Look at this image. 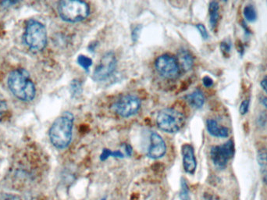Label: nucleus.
Returning <instances> with one entry per match:
<instances>
[{
    "label": "nucleus",
    "instance_id": "2f4dec72",
    "mask_svg": "<svg viewBox=\"0 0 267 200\" xmlns=\"http://www.w3.org/2000/svg\"><path fill=\"white\" fill-rule=\"evenodd\" d=\"M262 102H263V104L264 105L266 108L267 109V97H264L262 100Z\"/></svg>",
    "mask_w": 267,
    "mask_h": 200
},
{
    "label": "nucleus",
    "instance_id": "dca6fc26",
    "mask_svg": "<svg viewBox=\"0 0 267 200\" xmlns=\"http://www.w3.org/2000/svg\"><path fill=\"white\" fill-rule=\"evenodd\" d=\"M243 14L246 20L249 22L255 21L257 18L256 11H255L253 6H251V5H248L244 8Z\"/></svg>",
    "mask_w": 267,
    "mask_h": 200
},
{
    "label": "nucleus",
    "instance_id": "412c9836",
    "mask_svg": "<svg viewBox=\"0 0 267 200\" xmlns=\"http://www.w3.org/2000/svg\"><path fill=\"white\" fill-rule=\"evenodd\" d=\"M249 109V101L248 100H244L240 105L239 112L242 115L247 114Z\"/></svg>",
    "mask_w": 267,
    "mask_h": 200
},
{
    "label": "nucleus",
    "instance_id": "7c9ffc66",
    "mask_svg": "<svg viewBox=\"0 0 267 200\" xmlns=\"http://www.w3.org/2000/svg\"><path fill=\"white\" fill-rule=\"evenodd\" d=\"M263 180L266 184H267V170L263 173Z\"/></svg>",
    "mask_w": 267,
    "mask_h": 200
},
{
    "label": "nucleus",
    "instance_id": "39448f33",
    "mask_svg": "<svg viewBox=\"0 0 267 200\" xmlns=\"http://www.w3.org/2000/svg\"><path fill=\"white\" fill-rule=\"evenodd\" d=\"M185 116L178 110L166 108L159 111L156 118V124L160 129L167 133H175L185 124Z\"/></svg>",
    "mask_w": 267,
    "mask_h": 200
},
{
    "label": "nucleus",
    "instance_id": "a878e982",
    "mask_svg": "<svg viewBox=\"0 0 267 200\" xmlns=\"http://www.w3.org/2000/svg\"><path fill=\"white\" fill-rule=\"evenodd\" d=\"M203 81V84H204L205 86L207 87V88H210L211 86H212V84H213V80L208 76L204 77Z\"/></svg>",
    "mask_w": 267,
    "mask_h": 200
},
{
    "label": "nucleus",
    "instance_id": "1a4fd4ad",
    "mask_svg": "<svg viewBox=\"0 0 267 200\" xmlns=\"http://www.w3.org/2000/svg\"><path fill=\"white\" fill-rule=\"evenodd\" d=\"M116 67V56L113 52H108L102 56L100 62L93 73V79L95 80H106L115 71Z\"/></svg>",
    "mask_w": 267,
    "mask_h": 200
},
{
    "label": "nucleus",
    "instance_id": "cd10ccee",
    "mask_svg": "<svg viewBox=\"0 0 267 200\" xmlns=\"http://www.w3.org/2000/svg\"><path fill=\"white\" fill-rule=\"evenodd\" d=\"M2 200H21L18 196H13V195H6Z\"/></svg>",
    "mask_w": 267,
    "mask_h": 200
},
{
    "label": "nucleus",
    "instance_id": "ddd939ff",
    "mask_svg": "<svg viewBox=\"0 0 267 200\" xmlns=\"http://www.w3.org/2000/svg\"><path fill=\"white\" fill-rule=\"evenodd\" d=\"M179 67L182 69L183 71H189L192 68L194 64L192 57L189 52L187 50H181L177 54V58Z\"/></svg>",
    "mask_w": 267,
    "mask_h": 200
},
{
    "label": "nucleus",
    "instance_id": "2eb2a0df",
    "mask_svg": "<svg viewBox=\"0 0 267 200\" xmlns=\"http://www.w3.org/2000/svg\"><path fill=\"white\" fill-rule=\"evenodd\" d=\"M219 4L216 2H211L209 6V12H210V22L211 28L212 29L216 28L219 20Z\"/></svg>",
    "mask_w": 267,
    "mask_h": 200
},
{
    "label": "nucleus",
    "instance_id": "20e7f679",
    "mask_svg": "<svg viewBox=\"0 0 267 200\" xmlns=\"http://www.w3.org/2000/svg\"><path fill=\"white\" fill-rule=\"evenodd\" d=\"M24 40L32 51L42 50L47 43V32L45 26L37 20H29L26 25Z\"/></svg>",
    "mask_w": 267,
    "mask_h": 200
},
{
    "label": "nucleus",
    "instance_id": "473e14b6",
    "mask_svg": "<svg viewBox=\"0 0 267 200\" xmlns=\"http://www.w3.org/2000/svg\"></svg>",
    "mask_w": 267,
    "mask_h": 200
},
{
    "label": "nucleus",
    "instance_id": "4468645a",
    "mask_svg": "<svg viewBox=\"0 0 267 200\" xmlns=\"http://www.w3.org/2000/svg\"><path fill=\"white\" fill-rule=\"evenodd\" d=\"M187 102H189L190 106L193 108L200 109L203 107L205 102V96L203 92L201 90L194 91L192 93L186 96Z\"/></svg>",
    "mask_w": 267,
    "mask_h": 200
},
{
    "label": "nucleus",
    "instance_id": "a211bd4d",
    "mask_svg": "<svg viewBox=\"0 0 267 200\" xmlns=\"http://www.w3.org/2000/svg\"><path fill=\"white\" fill-rule=\"evenodd\" d=\"M77 63L81 67L85 69V71H89V67L93 65V60L86 56H79L77 58Z\"/></svg>",
    "mask_w": 267,
    "mask_h": 200
},
{
    "label": "nucleus",
    "instance_id": "f257e3e1",
    "mask_svg": "<svg viewBox=\"0 0 267 200\" xmlns=\"http://www.w3.org/2000/svg\"><path fill=\"white\" fill-rule=\"evenodd\" d=\"M74 118L70 113H65L57 118L49 130V139L57 149H65L72 139Z\"/></svg>",
    "mask_w": 267,
    "mask_h": 200
},
{
    "label": "nucleus",
    "instance_id": "423d86ee",
    "mask_svg": "<svg viewBox=\"0 0 267 200\" xmlns=\"http://www.w3.org/2000/svg\"><path fill=\"white\" fill-rule=\"evenodd\" d=\"M155 66L159 75L165 79H176L181 73L177 58L168 54L158 57Z\"/></svg>",
    "mask_w": 267,
    "mask_h": 200
},
{
    "label": "nucleus",
    "instance_id": "f8f14e48",
    "mask_svg": "<svg viewBox=\"0 0 267 200\" xmlns=\"http://www.w3.org/2000/svg\"><path fill=\"white\" fill-rule=\"evenodd\" d=\"M207 130L211 136L215 137L226 138L229 136V130L225 127H220L217 122L212 119H210L207 122Z\"/></svg>",
    "mask_w": 267,
    "mask_h": 200
},
{
    "label": "nucleus",
    "instance_id": "c756f323",
    "mask_svg": "<svg viewBox=\"0 0 267 200\" xmlns=\"http://www.w3.org/2000/svg\"><path fill=\"white\" fill-rule=\"evenodd\" d=\"M138 31H139V28H136L134 30L133 36H132L134 40H135L138 39V36H137V34H138Z\"/></svg>",
    "mask_w": 267,
    "mask_h": 200
},
{
    "label": "nucleus",
    "instance_id": "c85d7f7f",
    "mask_svg": "<svg viewBox=\"0 0 267 200\" xmlns=\"http://www.w3.org/2000/svg\"><path fill=\"white\" fill-rule=\"evenodd\" d=\"M124 147H125L126 153H127V155L132 156V146L128 144L124 145Z\"/></svg>",
    "mask_w": 267,
    "mask_h": 200
},
{
    "label": "nucleus",
    "instance_id": "6e6552de",
    "mask_svg": "<svg viewBox=\"0 0 267 200\" xmlns=\"http://www.w3.org/2000/svg\"><path fill=\"white\" fill-rule=\"evenodd\" d=\"M141 107V101L139 99L132 95L123 96L118 100L114 106V111L123 118H128L135 114Z\"/></svg>",
    "mask_w": 267,
    "mask_h": 200
},
{
    "label": "nucleus",
    "instance_id": "9d476101",
    "mask_svg": "<svg viewBox=\"0 0 267 200\" xmlns=\"http://www.w3.org/2000/svg\"><path fill=\"white\" fill-rule=\"evenodd\" d=\"M166 143L159 134L152 132L150 136V145L148 150V156L152 159H159L165 155Z\"/></svg>",
    "mask_w": 267,
    "mask_h": 200
},
{
    "label": "nucleus",
    "instance_id": "9b49d317",
    "mask_svg": "<svg viewBox=\"0 0 267 200\" xmlns=\"http://www.w3.org/2000/svg\"><path fill=\"white\" fill-rule=\"evenodd\" d=\"M183 157V166L188 174L194 175L196 171L197 162L194 156V149L189 144H185L181 148Z\"/></svg>",
    "mask_w": 267,
    "mask_h": 200
},
{
    "label": "nucleus",
    "instance_id": "f03ea898",
    "mask_svg": "<svg viewBox=\"0 0 267 200\" xmlns=\"http://www.w3.org/2000/svg\"><path fill=\"white\" fill-rule=\"evenodd\" d=\"M8 86L14 96L19 100L29 102L36 96V87L24 70H15L10 73L8 78Z\"/></svg>",
    "mask_w": 267,
    "mask_h": 200
},
{
    "label": "nucleus",
    "instance_id": "b1692460",
    "mask_svg": "<svg viewBox=\"0 0 267 200\" xmlns=\"http://www.w3.org/2000/svg\"><path fill=\"white\" fill-rule=\"evenodd\" d=\"M6 111H7V105H6V102L0 100V120L3 118Z\"/></svg>",
    "mask_w": 267,
    "mask_h": 200
},
{
    "label": "nucleus",
    "instance_id": "f3484780",
    "mask_svg": "<svg viewBox=\"0 0 267 200\" xmlns=\"http://www.w3.org/2000/svg\"><path fill=\"white\" fill-rule=\"evenodd\" d=\"M117 157V158H123L124 154L120 151L113 152L110 149H104L102 150V154L100 156V160L102 161L106 160L109 157Z\"/></svg>",
    "mask_w": 267,
    "mask_h": 200
},
{
    "label": "nucleus",
    "instance_id": "0eeeda50",
    "mask_svg": "<svg viewBox=\"0 0 267 200\" xmlns=\"http://www.w3.org/2000/svg\"><path fill=\"white\" fill-rule=\"evenodd\" d=\"M234 155V144L232 140H229L221 145L213 146L211 149L210 156L212 162L217 168L226 167L228 161Z\"/></svg>",
    "mask_w": 267,
    "mask_h": 200
},
{
    "label": "nucleus",
    "instance_id": "7ed1b4c3",
    "mask_svg": "<svg viewBox=\"0 0 267 200\" xmlns=\"http://www.w3.org/2000/svg\"><path fill=\"white\" fill-rule=\"evenodd\" d=\"M59 16L68 22H79L85 20L90 14V8L87 2L77 0L61 1L58 6Z\"/></svg>",
    "mask_w": 267,
    "mask_h": 200
},
{
    "label": "nucleus",
    "instance_id": "393cba45",
    "mask_svg": "<svg viewBox=\"0 0 267 200\" xmlns=\"http://www.w3.org/2000/svg\"><path fill=\"white\" fill-rule=\"evenodd\" d=\"M220 49L222 50L223 53H224V54H227V53H230V43H228L227 41H224L220 45Z\"/></svg>",
    "mask_w": 267,
    "mask_h": 200
},
{
    "label": "nucleus",
    "instance_id": "6ab92c4d",
    "mask_svg": "<svg viewBox=\"0 0 267 200\" xmlns=\"http://www.w3.org/2000/svg\"><path fill=\"white\" fill-rule=\"evenodd\" d=\"M258 162L262 167L267 165V145L259 149L258 152Z\"/></svg>",
    "mask_w": 267,
    "mask_h": 200
},
{
    "label": "nucleus",
    "instance_id": "5701e85b",
    "mask_svg": "<svg viewBox=\"0 0 267 200\" xmlns=\"http://www.w3.org/2000/svg\"><path fill=\"white\" fill-rule=\"evenodd\" d=\"M197 29L198 30V32H199V33L201 34V36H202V37L204 39V40H207L209 37V34L208 32H207V28H206V27H205L203 24H198L196 25Z\"/></svg>",
    "mask_w": 267,
    "mask_h": 200
},
{
    "label": "nucleus",
    "instance_id": "bb28decb",
    "mask_svg": "<svg viewBox=\"0 0 267 200\" xmlns=\"http://www.w3.org/2000/svg\"><path fill=\"white\" fill-rule=\"evenodd\" d=\"M260 84H261L263 90L265 91L267 93V75L263 78V80L260 82Z\"/></svg>",
    "mask_w": 267,
    "mask_h": 200
},
{
    "label": "nucleus",
    "instance_id": "aec40b11",
    "mask_svg": "<svg viewBox=\"0 0 267 200\" xmlns=\"http://www.w3.org/2000/svg\"><path fill=\"white\" fill-rule=\"evenodd\" d=\"M180 199L181 200H191L189 194V188L185 180H181V188L180 191Z\"/></svg>",
    "mask_w": 267,
    "mask_h": 200
},
{
    "label": "nucleus",
    "instance_id": "4be33fe9",
    "mask_svg": "<svg viewBox=\"0 0 267 200\" xmlns=\"http://www.w3.org/2000/svg\"><path fill=\"white\" fill-rule=\"evenodd\" d=\"M71 90L73 92V95L79 94L81 90V83L79 82L78 80H73L71 84Z\"/></svg>",
    "mask_w": 267,
    "mask_h": 200
}]
</instances>
